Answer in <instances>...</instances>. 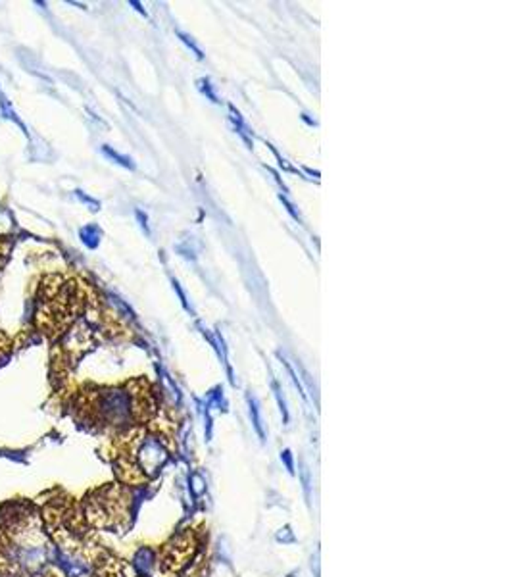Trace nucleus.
<instances>
[{"label": "nucleus", "instance_id": "1", "mask_svg": "<svg viewBox=\"0 0 513 577\" xmlns=\"http://www.w3.org/2000/svg\"><path fill=\"white\" fill-rule=\"evenodd\" d=\"M196 83H198V89H200L202 93H204V95H206V97H208L210 100H212V102H219V100H217V97H215V93H214V90H212V85H210V79H198Z\"/></svg>", "mask_w": 513, "mask_h": 577}, {"label": "nucleus", "instance_id": "4", "mask_svg": "<svg viewBox=\"0 0 513 577\" xmlns=\"http://www.w3.org/2000/svg\"><path fill=\"white\" fill-rule=\"evenodd\" d=\"M279 198H281V202H283L284 206H286V210H289V212H291V214H292V218H294V220H300L298 212H296V210H294V206H292L291 202L286 201V196H283V195H281V196H279Z\"/></svg>", "mask_w": 513, "mask_h": 577}, {"label": "nucleus", "instance_id": "6", "mask_svg": "<svg viewBox=\"0 0 513 577\" xmlns=\"http://www.w3.org/2000/svg\"><path fill=\"white\" fill-rule=\"evenodd\" d=\"M137 218H139V222H140V225H143V230L146 231V235H150V230H148V220H146V216L145 214H143V212H140V210H137Z\"/></svg>", "mask_w": 513, "mask_h": 577}, {"label": "nucleus", "instance_id": "5", "mask_svg": "<svg viewBox=\"0 0 513 577\" xmlns=\"http://www.w3.org/2000/svg\"><path fill=\"white\" fill-rule=\"evenodd\" d=\"M174 289H175V291H177V295H179L181 302H183V307H185V308H188V304H187V297H185V292L181 291L179 281H175V279H174Z\"/></svg>", "mask_w": 513, "mask_h": 577}, {"label": "nucleus", "instance_id": "3", "mask_svg": "<svg viewBox=\"0 0 513 577\" xmlns=\"http://www.w3.org/2000/svg\"><path fill=\"white\" fill-rule=\"evenodd\" d=\"M104 153L108 154V156H110L111 160H118L119 164H121V166H125V167H135V164H133L131 158H125V156H121V154H118V153H114V150H110V148H104Z\"/></svg>", "mask_w": 513, "mask_h": 577}, {"label": "nucleus", "instance_id": "2", "mask_svg": "<svg viewBox=\"0 0 513 577\" xmlns=\"http://www.w3.org/2000/svg\"><path fill=\"white\" fill-rule=\"evenodd\" d=\"M177 37H179L181 41L185 42V44H187L188 49L193 50V52H195L196 54V58H198V60H202V58H204V54H202V50L198 49V47H196L195 44V41H193V39H191V37L188 35H185V33H183V31H177Z\"/></svg>", "mask_w": 513, "mask_h": 577}]
</instances>
